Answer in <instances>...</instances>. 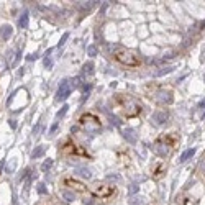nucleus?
Here are the masks:
<instances>
[{"label":"nucleus","instance_id":"f257e3e1","mask_svg":"<svg viewBox=\"0 0 205 205\" xmlns=\"http://www.w3.org/2000/svg\"><path fill=\"white\" fill-rule=\"evenodd\" d=\"M79 126L82 128V130H86L87 133H90V131H92V133H95V131L100 130V120L95 115H92V113H86V115L80 116Z\"/></svg>","mask_w":205,"mask_h":205},{"label":"nucleus","instance_id":"20e7f679","mask_svg":"<svg viewBox=\"0 0 205 205\" xmlns=\"http://www.w3.org/2000/svg\"><path fill=\"white\" fill-rule=\"evenodd\" d=\"M71 90H72V87H71L69 80H62L61 86H59L58 97H56V100H66V99L71 95Z\"/></svg>","mask_w":205,"mask_h":205},{"label":"nucleus","instance_id":"4468645a","mask_svg":"<svg viewBox=\"0 0 205 205\" xmlns=\"http://www.w3.org/2000/svg\"><path fill=\"white\" fill-rule=\"evenodd\" d=\"M62 197H64L66 200H69V202H71V200H74V195L69 194V192H62Z\"/></svg>","mask_w":205,"mask_h":205},{"label":"nucleus","instance_id":"ddd939ff","mask_svg":"<svg viewBox=\"0 0 205 205\" xmlns=\"http://www.w3.org/2000/svg\"><path fill=\"white\" fill-rule=\"evenodd\" d=\"M51 166H53V161H51V159H48L46 163H45V164H43V166H41V169H43V171H48V169H49Z\"/></svg>","mask_w":205,"mask_h":205},{"label":"nucleus","instance_id":"4be33fe9","mask_svg":"<svg viewBox=\"0 0 205 205\" xmlns=\"http://www.w3.org/2000/svg\"><path fill=\"white\" fill-rule=\"evenodd\" d=\"M130 192L133 194V192H136V186H131V189H130Z\"/></svg>","mask_w":205,"mask_h":205},{"label":"nucleus","instance_id":"9d476101","mask_svg":"<svg viewBox=\"0 0 205 205\" xmlns=\"http://www.w3.org/2000/svg\"><path fill=\"white\" fill-rule=\"evenodd\" d=\"M45 146H38V148H36V150L33 151V153H31V158H33V159H36V158H41V156L43 154H45Z\"/></svg>","mask_w":205,"mask_h":205},{"label":"nucleus","instance_id":"f8f14e48","mask_svg":"<svg viewBox=\"0 0 205 205\" xmlns=\"http://www.w3.org/2000/svg\"><path fill=\"white\" fill-rule=\"evenodd\" d=\"M18 25H20V26H22V28H26V26H28V15H26V13H25V15H23V17H22V18H20Z\"/></svg>","mask_w":205,"mask_h":205},{"label":"nucleus","instance_id":"9b49d317","mask_svg":"<svg viewBox=\"0 0 205 205\" xmlns=\"http://www.w3.org/2000/svg\"><path fill=\"white\" fill-rule=\"evenodd\" d=\"M12 33H13V28H12L10 25L2 28V36H3V39H7L8 36H12Z\"/></svg>","mask_w":205,"mask_h":205},{"label":"nucleus","instance_id":"0eeeda50","mask_svg":"<svg viewBox=\"0 0 205 205\" xmlns=\"http://www.w3.org/2000/svg\"><path fill=\"white\" fill-rule=\"evenodd\" d=\"M153 120H154L158 125H161V123H164L167 120V113L166 112H156V113L153 115Z\"/></svg>","mask_w":205,"mask_h":205},{"label":"nucleus","instance_id":"1a4fd4ad","mask_svg":"<svg viewBox=\"0 0 205 205\" xmlns=\"http://www.w3.org/2000/svg\"><path fill=\"white\" fill-rule=\"evenodd\" d=\"M123 136H125L126 141L136 143V136H135V131L133 130H123Z\"/></svg>","mask_w":205,"mask_h":205},{"label":"nucleus","instance_id":"f3484780","mask_svg":"<svg viewBox=\"0 0 205 205\" xmlns=\"http://www.w3.org/2000/svg\"><path fill=\"white\" fill-rule=\"evenodd\" d=\"M67 38H69V35L64 33V35H62V38H61V41H59V46H62V45H64V41H66Z\"/></svg>","mask_w":205,"mask_h":205},{"label":"nucleus","instance_id":"39448f33","mask_svg":"<svg viewBox=\"0 0 205 205\" xmlns=\"http://www.w3.org/2000/svg\"><path fill=\"white\" fill-rule=\"evenodd\" d=\"M64 153H69V154H79V156H87V153L84 150H80L79 146H76V144L72 143H66L64 144Z\"/></svg>","mask_w":205,"mask_h":205},{"label":"nucleus","instance_id":"2eb2a0df","mask_svg":"<svg viewBox=\"0 0 205 205\" xmlns=\"http://www.w3.org/2000/svg\"><path fill=\"white\" fill-rule=\"evenodd\" d=\"M38 192H39V194H46V189H45V184H38Z\"/></svg>","mask_w":205,"mask_h":205},{"label":"nucleus","instance_id":"423d86ee","mask_svg":"<svg viewBox=\"0 0 205 205\" xmlns=\"http://www.w3.org/2000/svg\"><path fill=\"white\" fill-rule=\"evenodd\" d=\"M64 184H66L67 187H71V189H74V190H77V192H87V187L84 186L82 182H79V180L66 179V180H64Z\"/></svg>","mask_w":205,"mask_h":205},{"label":"nucleus","instance_id":"aec40b11","mask_svg":"<svg viewBox=\"0 0 205 205\" xmlns=\"http://www.w3.org/2000/svg\"><path fill=\"white\" fill-rule=\"evenodd\" d=\"M92 67H94V64L89 62V64H86V66H84V69H86V71H92Z\"/></svg>","mask_w":205,"mask_h":205},{"label":"nucleus","instance_id":"6ab92c4d","mask_svg":"<svg viewBox=\"0 0 205 205\" xmlns=\"http://www.w3.org/2000/svg\"><path fill=\"white\" fill-rule=\"evenodd\" d=\"M56 128H58V122H54V125L51 126V130H49V135H53L54 131H56Z\"/></svg>","mask_w":205,"mask_h":205},{"label":"nucleus","instance_id":"f03ea898","mask_svg":"<svg viewBox=\"0 0 205 205\" xmlns=\"http://www.w3.org/2000/svg\"><path fill=\"white\" fill-rule=\"evenodd\" d=\"M113 58L118 61L120 64L123 66H128V67H138L139 66V59L131 53V51H125V49H120L113 54Z\"/></svg>","mask_w":205,"mask_h":205},{"label":"nucleus","instance_id":"dca6fc26","mask_svg":"<svg viewBox=\"0 0 205 205\" xmlns=\"http://www.w3.org/2000/svg\"><path fill=\"white\" fill-rule=\"evenodd\" d=\"M87 51H89L90 56H95V53H97V48H95V46H89V49H87Z\"/></svg>","mask_w":205,"mask_h":205},{"label":"nucleus","instance_id":"412c9836","mask_svg":"<svg viewBox=\"0 0 205 205\" xmlns=\"http://www.w3.org/2000/svg\"><path fill=\"white\" fill-rule=\"evenodd\" d=\"M10 125H12V128H15V126H17V123H15V120H10Z\"/></svg>","mask_w":205,"mask_h":205},{"label":"nucleus","instance_id":"a211bd4d","mask_svg":"<svg viewBox=\"0 0 205 205\" xmlns=\"http://www.w3.org/2000/svg\"><path fill=\"white\" fill-rule=\"evenodd\" d=\"M67 108H69L67 105H64V107H62V110H61V112H59V113H58V118H59V116H62L64 113H66V112H67Z\"/></svg>","mask_w":205,"mask_h":205},{"label":"nucleus","instance_id":"5701e85b","mask_svg":"<svg viewBox=\"0 0 205 205\" xmlns=\"http://www.w3.org/2000/svg\"><path fill=\"white\" fill-rule=\"evenodd\" d=\"M0 171H2V163H0Z\"/></svg>","mask_w":205,"mask_h":205},{"label":"nucleus","instance_id":"6e6552de","mask_svg":"<svg viewBox=\"0 0 205 205\" xmlns=\"http://www.w3.org/2000/svg\"><path fill=\"white\" fill-rule=\"evenodd\" d=\"M194 154H195V150H194V148H190V150L184 151L182 154H180V158H179V163H186V161H187L189 158H192Z\"/></svg>","mask_w":205,"mask_h":205},{"label":"nucleus","instance_id":"7ed1b4c3","mask_svg":"<svg viewBox=\"0 0 205 205\" xmlns=\"http://www.w3.org/2000/svg\"><path fill=\"white\" fill-rule=\"evenodd\" d=\"M115 194V187H108V186H97L94 187V195L100 197V199H107V197Z\"/></svg>","mask_w":205,"mask_h":205}]
</instances>
